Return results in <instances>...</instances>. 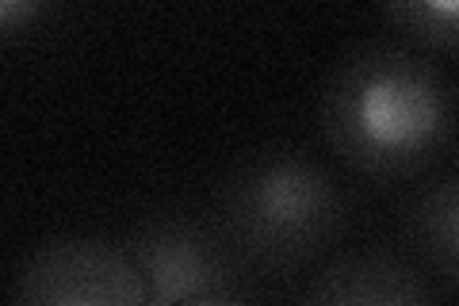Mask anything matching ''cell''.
I'll return each mask as SVG.
<instances>
[{
    "instance_id": "6da1fadb",
    "label": "cell",
    "mask_w": 459,
    "mask_h": 306,
    "mask_svg": "<svg viewBox=\"0 0 459 306\" xmlns=\"http://www.w3.org/2000/svg\"><path fill=\"white\" fill-rule=\"evenodd\" d=\"M325 142L344 165L391 177L421 169L452 138V84L425 54L371 42L333 69L322 96Z\"/></svg>"
},
{
    "instance_id": "7a4b0ae2",
    "label": "cell",
    "mask_w": 459,
    "mask_h": 306,
    "mask_svg": "<svg viewBox=\"0 0 459 306\" xmlns=\"http://www.w3.org/2000/svg\"><path fill=\"white\" fill-rule=\"evenodd\" d=\"M344 226V192L322 165L295 153L253 162L222 196V238L256 265L295 268Z\"/></svg>"
},
{
    "instance_id": "3957f363",
    "label": "cell",
    "mask_w": 459,
    "mask_h": 306,
    "mask_svg": "<svg viewBox=\"0 0 459 306\" xmlns=\"http://www.w3.org/2000/svg\"><path fill=\"white\" fill-rule=\"evenodd\" d=\"M12 306H153V295L123 245L57 238L27 257Z\"/></svg>"
},
{
    "instance_id": "277c9868",
    "label": "cell",
    "mask_w": 459,
    "mask_h": 306,
    "mask_svg": "<svg viewBox=\"0 0 459 306\" xmlns=\"http://www.w3.org/2000/svg\"><path fill=\"white\" fill-rule=\"evenodd\" d=\"M222 234L195 218L172 214L153 218L131 241V260L146 280L153 306H180L192 299H207L234 280V257Z\"/></svg>"
},
{
    "instance_id": "5b68a950",
    "label": "cell",
    "mask_w": 459,
    "mask_h": 306,
    "mask_svg": "<svg viewBox=\"0 0 459 306\" xmlns=\"http://www.w3.org/2000/svg\"><path fill=\"white\" fill-rule=\"evenodd\" d=\"M303 306H437V295L398 257L360 253L325 268Z\"/></svg>"
},
{
    "instance_id": "8992f818",
    "label": "cell",
    "mask_w": 459,
    "mask_h": 306,
    "mask_svg": "<svg viewBox=\"0 0 459 306\" xmlns=\"http://www.w3.org/2000/svg\"><path fill=\"white\" fill-rule=\"evenodd\" d=\"M410 234L418 241V249L433 265V272L444 284H455V257H459V184L455 177H440L429 184V192L413 207Z\"/></svg>"
},
{
    "instance_id": "52a82bcc",
    "label": "cell",
    "mask_w": 459,
    "mask_h": 306,
    "mask_svg": "<svg viewBox=\"0 0 459 306\" xmlns=\"http://www.w3.org/2000/svg\"><path fill=\"white\" fill-rule=\"evenodd\" d=\"M391 16L406 27L410 35H418L421 42H429V47H444V50L455 47L459 12H455L452 0H418V4H398V8H391Z\"/></svg>"
},
{
    "instance_id": "ba28073f",
    "label": "cell",
    "mask_w": 459,
    "mask_h": 306,
    "mask_svg": "<svg viewBox=\"0 0 459 306\" xmlns=\"http://www.w3.org/2000/svg\"><path fill=\"white\" fill-rule=\"evenodd\" d=\"M180 306H241V302L226 299V295H207V299H192V302H180Z\"/></svg>"
}]
</instances>
